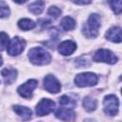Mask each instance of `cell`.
<instances>
[{"label": "cell", "instance_id": "cell-4", "mask_svg": "<svg viewBox=\"0 0 122 122\" xmlns=\"http://www.w3.org/2000/svg\"><path fill=\"white\" fill-rule=\"evenodd\" d=\"M103 105H104L105 113H107L108 115H111V116H113V115L117 114L119 101H118V98L115 95L110 94V95L105 96V98L103 100Z\"/></svg>", "mask_w": 122, "mask_h": 122}, {"label": "cell", "instance_id": "cell-3", "mask_svg": "<svg viewBox=\"0 0 122 122\" xmlns=\"http://www.w3.org/2000/svg\"><path fill=\"white\" fill-rule=\"evenodd\" d=\"M98 77L93 72H83L79 73L74 78V83L78 87H90L96 85Z\"/></svg>", "mask_w": 122, "mask_h": 122}, {"label": "cell", "instance_id": "cell-12", "mask_svg": "<svg viewBox=\"0 0 122 122\" xmlns=\"http://www.w3.org/2000/svg\"><path fill=\"white\" fill-rule=\"evenodd\" d=\"M3 80L6 84H12L17 77V71L12 68H6L3 69L1 71Z\"/></svg>", "mask_w": 122, "mask_h": 122}, {"label": "cell", "instance_id": "cell-25", "mask_svg": "<svg viewBox=\"0 0 122 122\" xmlns=\"http://www.w3.org/2000/svg\"><path fill=\"white\" fill-rule=\"evenodd\" d=\"M14 2H16V3H18V4H23V3H25L27 0H13Z\"/></svg>", "mask_w": 122, "mask_h": 122}, {"label": "cell", "instance_id": "cell-1", "mask_svg": "<svg viewBox=\"0 0 122 122\" xmlns=\"http://www.w3.org/2000/svg\"><path fill=\"white\" fill-rule=\"evenodd\" d=\"M101 25V18L98 14H91L88 21L83 26V34L87 38H95L98 35V30Z\"/></svg>", "mask_w": 122, "mask_h": 122}, {"label": "cell", "instance_id": "cell-27", "mask_svg": "<svg viewBox=\"0 0 122 122\" xmlns=\"http://www.w3.org/2000/svg\"><path fill=\"white\" fill-rule=\"evenodd\" d=\"M121 93H122V89H121Z\"/></svg>", "mask_w": 122, "mask_h": 122}, {"label": "cell", "instance_id": "cell-15", "mask_svg": "<svg viewBox=\"0 0 122 122\" xmlns=\"http://www.w3.org/2000/svg\"><path fill=\"white\" fill-rule=\"evenodd\" d=\"M60 26L64 30H71L75 28V21L71 17L66 16L61 20Z\"/></svg>", "mask_w": 122, "mask_h": 122}, {"label": "cell", "instance_id": "cell-8", "mask_svg": "<svg viewBox=\"0 0 122 122\" xmlns=\"http://www.w3.org/2000/svg\"><path fill=\"white\" fill-rule=\"evenodd\" d=\"M37 87V80L35 79H30L28 80L26 83H24L23 85H21L18 89H17V92L18 93L26 98V99H30L32 95V92L33 90Z\"/></svg>", "mask_w": 122, "mask_h": 122}, {"label": "cell", "instance_id": "cell-26", "mask_svg": "<svg viewBox=\"0 0 122 122\" xmlns=\"http://www.w3.org/2000/svg\"><path fill=\"white\" fill-rule=\"evenodd\" d=\"M120 80H122V76H121V77H120Z\"/></svg>", "mask_w": 122, "mask_h": 122}, {"label": "cell", "instance_id": "cell-5", "mask_svg": "<svg viewBox=\"0 0 122 122\" xmlns=\"http://www.w3.org/2000/svg\"><path fill=\"white\" fill-rule=\"evenodd\" d=\"M25 46H26V41L23 38L16 36V37H13L12 40L10 42L7 48V51L10 55L15 56V55L20 54L24 51Z\"/></svg>", "mask_w": 122, "mask_h": 122}, {"label": "cell", "instance_id": "cell-13", "mask_svg": "<svg viewBox=\"0 0 122 122\" xmlns=\"http://www.w3.org/2000/svg\"><path fill=\"white\" fill-rule=\"evenodd\" d=\"M74 114L75 113L72 111V109L66 107H60L55 113L56 117L61 120H72L74 118Z\"/></svg>", "mask_w": 122, "mask_h": 122}, {"label": "cell", "instance_id": "cell-2", "mask_svg": "<svg viewBox=\"0 0 122 122\" xmlns=\"http://www.w3.org/2000/svg\"><path fill=\"white\" fill-rule=\"evenodd\" d=\"M29 58L31 63L35 65H39V66L47 65L51 60V54L48 51H46L43 48H40V47L32 48L31 50H30Z\"/></svg>", "mask_w": 122, "mask_h": 122}, {"label": "cell", "instance_id": "cell-6", "mask_svg": "<svg viewBox=\"0 0 122 122\" xmlns=\"http://www.w3.org/2000/svg\"><path fill=\"white\" fill-rule=\"evenodd\" d=\"M93 60L96 62H105L108 64H114L117 61V57L111 51L106 49H101L95 51L93 55Z\"/></svg>", "mask_w": 122, "mask_h": 122}, {"label": "cell", "instance_id": "cell-17", "mask_svg": "<svg viewBox=\"0 0 122 122\" xmlns=\"http://www.w3.org/2000/svg\"><path fill=\"white\" fill-rule=\"evenodd\" d=\"M59 103L61 107H66L70 109H73L76 105V101L74 99H71L68 95H63L59 98Z\"/></svg>", "mask_w": 122, "mask_h": 122}, {"label": "cell", "instance_id": "cell-11", "mask_svg": "<svg viewBox=\"0 0 122 122\" xmlns=\"http://www.w3.org/2000/svg\"><path fill=\"white\" fill-rule=\"evenodd\" d=\"M75 50H76V44L71 40H66L61 44H59L58 46V51L62 55H71V53H73Z\"/></svg>", "mask_w": 122, "mask_h": 122}, {"label": "cell", "instance_id": "cell-21", "mask_svg": "<svg viewBox=\"0 0 122 122\" xmlns=\"http://www.w3.org/2000/svg\"><path fill=\"white\" fill-rule=\"evenodd\" d=\"M48 13H49L51 16H52L53 18H57V17H59V15L61 14V10H60L59 8H57V7L52 6V7H51V8L49 9Z\"/></svg>", "mask_w": 122, "mask_h": 122}, {"label": "cell", "instance_id": "cell-23", "mask_svg": "<svg viewBox=\"0 0 122 122\" xmlns=\"http://www.w3.org/2000/svg\"><path fill=\"white\" fill-rule=\"evenodd\" d=\"M7 46H9V35L4 31H2L1 32V51H4V49Z\"/></svg>", "mask_w": 122, "mask_h": 122}, {"label": "cell", "instance_id": "cell-20", "mask_svg": "<svg viewBox=\"0 0 122 122\" xmlns=\"http://www.w3.org/2000/svg\"><path fill=\"white\" fill-rule=\"evenodd\" d=\"M110 5L115 14H119L122 12V0H111Z\"/></svg>", "mask_w": 122, "mask_h": 122}, {"label": "cell", "instance_id": "cell-16", "mask_svg": "<svg viewBox=\"0 0 122 122\" xmlns=\"http://www.w3.org/2000/svg\"><path fill=\"white\" fill-rule=\"evenodd\" d=\"M44 1L42 0H37L33 3H31L30 6H29V9L30 10V12H32L33 14H40L44 9Z\"/></svg>", "mask_w": 122, "mask_h": 122}, {"label": "cell", "instance_id": "cell-19", "mask_svg": "<svg viewBox=\"0 0 122 122\" xmlns=\"http://www.w3.org/2000/svg\"><path fill=\"white\" fill-rule=\"evenodd\" d=\"M18 27L23 30H29L35 27V23L30 19L24 18V19H20L18 21Z\"/></svg>", "mask_w": 122, "mask_h": 122}, {"label": "cell", "instance_id": "cell-18", "mask_svg": "<svg viewBox=\"0 0 122 122\" xmlns=\"http://www.w3.org/2000/svg\"><path fill=\"white\" fill-rule=\"evenodd\" d=\"M96 105H97V102L95 99L90 97V96H87L84 98L83 100V107L84 109L87 111V112H92L96 109Z\"/></svg>", "mask_w": 122, "mask_h": 122}, {"label": "cell", "instance_id": "cell-7", "mask_svg": "<svg viewBox=\"0 0 122 122\" xmlns=\"http://www.w3.org/2000/svg\"><path fill=\"white\" fill-rule=\"evenodd\" d=\"M55 109V103L51 100V99H48V98H44L42 99L36 106V109H35V112H36V114L39 115V116H43V115H46V114H49L50 112H53Z\"/></svg>", "mask_w": 122, "mask_h": 122}, {"label": "cell", "instance_id": "cell-9", "mask_svg": "<svg viewBox=\"0 0 122 122\" xmlns=\"http://www.w3.org/2000/svg\"><path fill=\"white\" fill-rule=\"evenodd\" d=\"M43 85H44L45 90L51 93H57L61 90V85L59 81L51 74H48L44 78Z\"/></svg>", "mask_w": 122, "mask_h": 122}, {"label": "cell", "instance_id": "cell-22", "mask_svg": "<svg viewBox=\"0 0 122 122\" xmlns=\"http://www.w3.org/2000/svg\"><path fill=\"white\" fill-rule=\"evenodd\" d=\"M0 8H1V18H4V17H6V16H8L10 14V9H9L8 5L3 0H1Z\"/></svg>", "mask_w": 122, "mask_h": 122}, {"label": "cell", "instance_id": "cell-24", "mask_svg": "<svg viewBox=\"0 0 122 122\" xmlns=\"http://www.w3.org/2000/svg\"><path fill=\"white\" fill-rule=\"evenodd\" d=\"M72 2L78 5H87V4H90L92 0H72Z\"/></svg>", "mask_w": 122, "mask_h": 122}, {"label": "cell", "instance_id": "cell-10", "mask_svg": "<svg viewBox=\"0 0 122 122\" xmlns=\"http://www.w3.org/2000/svg\"><path fill=\"white\" fill-rule=\"evenodd\" d=\"M105 36L112 42L120 43L122 42V29L119 27H112L109 30H107Z\"/></svg>", "mask_w": 122, "mask_h": 122}, {"label": "cell", "instance_id": "cell-14", "mask_svg": "<svg viewBox=\"0 0 122 122\" xmlns=\"http://www.w3.org/2000/svg\"><path fill=\"white\" fill-rule=\"evenodd\" d=\"M13 111L24 120H29L31 117V110L24 106H13Z\"/></svg>", "mask_w": 122, "mask_h": 122}]
</instances>
